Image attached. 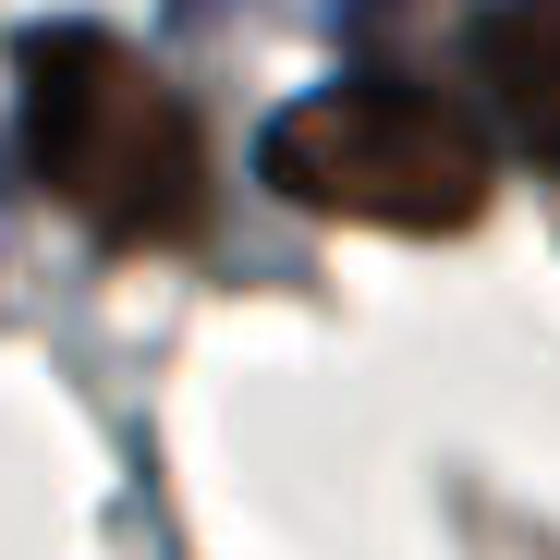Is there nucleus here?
<instances>
[{
	"instance_id": "7ed1b4c3",
	"label": "nucleus",
	"mask_w": 560,
	"mask_h": 560,
	"mask_svg": "<svg viewBox=\"0 0 560 560\" xmlns=\"http://www.w3.org/2000/svg\"><path fill=\"white\" fill-rule=\"evenodd\" d=\"M476 73H488L500 135H512L536 171H560V0H488Z\"/></svg>"
},
{
	"instance_id": "f03ea898",
	"label": "nucleus",
	"mask_w": 560,
	"mask_h": 560,
	"mask_svg": "<svg viewBox=\"0 0 560 560\" xmlns=\"http://www.w3.org/2000/svg\"><path fill=\"white\" fill-rule=\"evenodd\" d=\"M256 183L329 220L390 232H463L488 208V135H463L427 85H317L256 135Z\"/></svg>"
},
{
	"instance_id": "f257e3e1",
	"label": "nucleus",
	"mask_w": 560,
	"mask_h": 560,
	"mask_svg": "<svg viewBox=\"0 0 560 560\" xmlns=\"http://www.w3.org/2000/svg\"><path fill=\"white\" fill-rule=\"evenodd\" d=\"M25 159L110 244H171V232L208 220V159H196L183 98L98 25H37L25 37Z\"/></svg>"
},
{
	"instance_id": "20e7f679",
	"label": "nucleus",
	"mask_w": 560,
	"mask_h": 560,
	"mask_svg": "<svg viewBox=\"0 0 560 560\" xmlns=\"http://www.w3.org/2000/svg\"><path fill=\"white\" fill-rule=\"evenodd\" d=\"M171 13H208V0H171Z\"/></svg>"
}]
</instances>
